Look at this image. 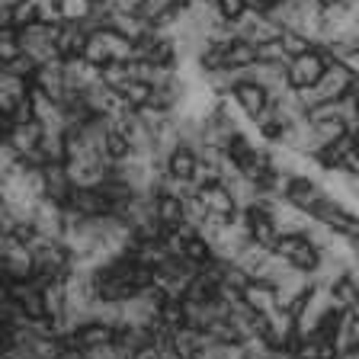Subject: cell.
Wrapping results in <instances>:
<instances>
[{
  "label": "cell",
  "mask_w": 359,
  "mask_h": 359,
  "mask_svg": "<svg viewBox=\"0 0 359 359\" xmlns=\"http://www.w3.org/2000/svg\"><path fill=\"white\" fill-rule=\"evenodd\" d=\"M4 276L10 283L36 276V254H32V247L16 241L13 234H4Z\"/></svg>",
  "instance_id": "3957f363"
},
{
  "label": "cell",
  "mask_w": 359,
  "mask_h": 359,
  "mask_svg": "<svg viewBox=\"0 0 359 359\" xmlns=\"http://www.w3.org/2000/svg\"><path fill=\"white\" fill-rule=\"evenodd\" d=\"M4 7H16V4H22V0H0Z\"/></svg>",
  "instance_id": "2e32d148"
},
{
  "label": "cell",
  "mask_w": 359,
  "mask_h": 359,
  "mask_svg": "<svg viewBox=\"0 0 359 359\" xmlns=\"http://www.w3.org/2000/svg\"><path fill=\"white\" fill-rule=\"evenodd\" d=\"M241 299H244V305H250L257 314H273L279 311V299H276V289L269 283H263V279H250V283L244 285V292H241Z\"/></svg>",
  "instance_id": "8fae6325"
},
{
  "label": "cell",
  "mask_w": 359,
  "mask_h": 359,
  "mask_svg": "<svg viewBox=\"0 0 359 359\" xmlns=\"http://www.w3.org/2000/svg\"><path fill=\"white\" fill-rule=\"evenodd\" d=\"M164 170H167V177H173V180H199V170H202L199 151L180 144V148L164 161Z\"/></svg>",
  "instance_id": "9c48e42d"
},
{
  "label": "cell",
  "mask_w": 359,
  "mask_h": 359,
  "mask_svg": "<svg viewBox=\"0 0 359 359\" xmlns=\"http://www.w3.org/2000/svg\"><path fill=\"white\" fill-rule=\"evenodd\" d=\"M276 254L285 257V260L295 269H302V273H314L318 263H321V250L311 244L308 234H283L276 244Z\"/></svg>",
  "instance_id": "7a4b0ae2"
},
{
  "label": "cell",
  "mask_w": 359,
  "mask_h": 359,
  "mask_svg": "<svg viewBox=\"0 0 359 359\" xmlns=\"http://www.w3.org/2000/svg\"><path fill=\"white\" fill-rule=\"evenodd\" d=\"M157 224L164 231H177L187 228V199L177 193H161L157 196Z\"/></svg>",
  "instance_id": "ba28073f"
},
{
  "label": "cell",
  "mask_w": 359,
  "mask_h": 359,
  "mask_svg": "<svg viewBox=\"0 0 359 359\" xmlns=\"http://www.w3.org/2000/svg\"><path fill=\"white\" fill-rule=\"evenodd\" d=\"M231 100L238 103V109L244 112L247 119H257V116H260V112L273 103L269 90L260 87V83H254V81H241L238 87L231 90Z\"/></svg>",
  "instance_id": "8992f818"
},
{
  "label": "cell",
  "mask_w": 359,
  "mask_h": 359,
  "mask_svg": "<svg viewBox=\"0 0 359 359\" xmlns=\"http://www.w3.org/2000/svg\"><path fill=\"white\" fill-rule=\"evenodd\" d=\"M87 39H90V29L83 26V22L65 20L58 26V52H61V58H81Z\"/></svg>",
  "instance_id": "30bf717a"
},
{
  "label": "cell",
  "mask_w": 359,
  "mask_h": 359,
  "mask_svg": "<svg viewBox=\"0 0 359 359\" xmlns=\"http://www.w3.org/2000/svg\"><path fill=\"white\" fill-rule=\"evenodd\" d=\"M90 4H106V0H90Z\"/></svg>",
  "instance_id": "e0dca14e"
},
{
  "label": "cell",
  "mask_w": 359,
  "mask_h": 359,
  "mask_svg": "<svg viewBox=\"0 0 359 359\" xmlns=\"http://www.w3.org/2000/svg\"><path fill=\"white\" fill-rule=\"evenodd\" d=\"M330 55L324 52V48H308V52H302V55H295V58L289 61V87L292 90H308V87H314V83L324 77V71L330 67Z\"/></svg>",
  "instance_id": "6da1fadb"
},
{
  "label": "cell",
  "mask_w": 359,
  "mask_h": 359,
  "mask_svg": "<svg viewBox=\"0 0 359 359\" xmlns=\"http://www.w3.org/2000/svg\"><path fill=\"white\" fill-rule=\"evenodd\" d=\"M283 45H285V52H289V58L308 52V48H318V45H314L308 36H302V32H283Z\"/></svg>",
  "instance_id": "5bb4252c"
},
{
  "label": "cell",
  "mask_w": 359,
  "mask_h": 359,
  "mask_svg": "<svg viewBox=\"0 0 359 359\" xmlns=\"http://www.w3.org/2000/svg\"><path fill=\"white\" fill-rule=\"evenodd\" d=\"M42 177H45V199L65 205L67 196L74 193V180L67 173V161H52V164H45Z\"/></svg>",
  "instance_id": "52a82bcc"
},
{
  "label": "cell",
  "mask_w": 359,
  "mask_h": 359,
  "mask_svg": "<svg viewBox=\"0 0 359 359\" xmlns=\"http://www.w3.org/2000/svg\"><path fill=\"white\" fill-rule=\"evenodd\" d=\"M218 4V10H222V16L228 22H238L241 16L250 10V0H215Z\"/></svg>",
  "instance_id": "9a60e30c"
},
{
  "label": "cell",
  "mask_w": 359,
  "mask_h": 359,
  "mask_svg": "<svg viewBox=\"0 0 359 359\" xmlns=\"http://www.w3.org/2000/svg\"><path fill=\"white\" fill-rule=\"evenodd\" d=\"M269 4H283V0H269Z\"/></svg>",
  "instance_id": "ac0fdd59"
},
{
  "label": "cell",
  "mask_w": 359,
  "mask_h": 359,
  "mask_svg": "<svg viewBox=\"0 0 359 359\" xmlns=\"http://www.w3.org/2000/svg\"><path fill=\"white\" fill-rule=\"evenodd\" d=\"M321 196H327L321 177H289V183H285V199L292 205H299L302 212H308V215H311V209L318 205Z\"/></svg>",
  "instance_id": "5b68a950"
},
{
  "label": "cell",
  "mask_w": 359,
  "mask_h": 359,
  "mask_svg": "<svg viewBox=\"0 0 359 359\" xmlns=\"http://www.w3.org/2000/svg\"><path fill=\"white\" fill-rule=\"evenodd\" d=\"M247 215V224H250V238H254V244H263L269 247V250H276L279 238H283V231H279L276 218H273V209H269V202H257V205H250V209H244Z\"/></svg>",
  "instance_id": "277c9868"
},
{
  "label": "cell",
  "mask_w": 359,
  "mask_h": 359,
  "mask_svg": "<svg viewBox=\"0 0 359 359\" xmlns=\"http://www.w3.org/2000/svg\"><path fill=\"white\" fill-rule=\"evenodd\" d=\"M4 74H16V77H26V81H32L39 71V65L29 58V55H16V58L4 61V67H0Z\"/></svg>",
  "instance_id": "4fadbf2b"
},
{
  "label": "cell",
  "mask_w": 359,
  "mask_h": 359,
  "mask_svg": "<svg viewBox=\"0 0 359 359\" xmlns=\"http://www.w3.org/2000/svg\"><path fill=\"white\" fill-rule=\"evenodd\" d=\"M29 97H32V81L0 71V112L16 109L22 100H29Z\"/></svg>",
  "instance_id": "7c38bea8"
}]
</instances>
